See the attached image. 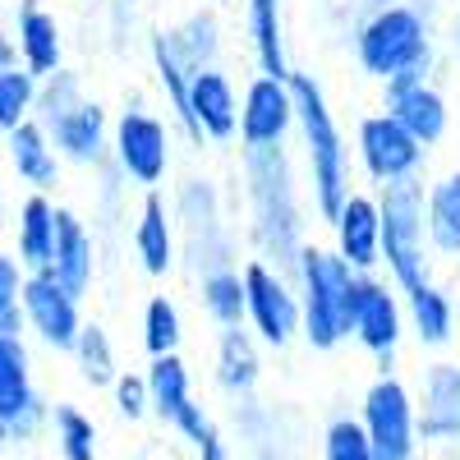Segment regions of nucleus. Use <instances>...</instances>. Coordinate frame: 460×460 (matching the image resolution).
I'll return each mask as SVG.
<instances>
[{"label":"nucleus","mask_w":460,"mask_h":460,"mask_svg":"<svg viewBox=\"0 0 460 460\" xmlns=\"http://www.w3.org/2000/svg\"><path fill=\"white\" fill-rule=\"evenodd\" d=\"M290 97H295V134L304 147V166H309V199L318 221H327L341 208V199L350 194V143L341 134V120L318 74L290 69Z\"/></svg>","instance_id":"obj_1"},{"label":"nucleus","mask_w":460,"mask_h":460,"mask_svg":"<svg viewBox=\"0 0 460 460\" xmlns=\"http://www.w3.org/2000/svg\"><path fill=\"white\" fill-rule=\"evenodd\" d=\"M290 281L299 295V336L314 350H336L341 341H350V309H355L359 272H350L336 249L304 240L290 262Z\"/></svg>","instance_id":"obj_2"},{"label":"nucleus","mask_w":460,"mask_h":460,"mask_svg":"<svg viewBox=\"0 0 460 460\" xmlns=\"http://www.w3.org/2000/svg\"><path fill=\"white\" fill-rule=\"evenodd\" d=\"M355 65L368 79L387 84V79H424L433 74V23L424 10L392 0V5H377L355 23Z\"/></svg>","instance_id":"obj_3"},{"label":"nucleus","mask_w":460,"mask_h":460,"mask_svg":"<svg viewBox=\"0 0 460 460\" xmlns=\"http://www.w3.org/2000/svg\"><path fill=\"white\" fill-rule=\"evenodd\" d=\"M244 175H249V203H253V240L262 244V262L290 272L295 249L304 244V212L295 199V171L286 162V147H262L244 152Z\"/></svg>","instance_id":"obj_4"},{"label":"nucleus","mask_w":460,"mask_h":460,"mask_svg":"<svg viewBox=\"0 0 460 460\" xmlns=\"http://www.w3.org/2000/svg\"><path fill=\"white\" fill-rule=\"evenodd\" d=\"M377 235L382 267L396 290H410L433 277V249L424 235V175L377 189Z\"/></svg>","instance_id":"obj_5"},{"label":"nucleus","mask_w":460,"mask_h":460,"mask_svg":"<svg viewBox=\"0 0 460 460\" xmlns=\"http://www.w3.org/2000/svg\"><path fill=\"white\" fill-rule=\"evenodd\" d=\"M106 162L134 189H162L166 175H171V125L157 111L125 106L111 120Z\"/></svg>","instance_id":"obj_6"},{"label":"nucleus","mask_w":460,"mask_h":460,"mask_svg":"<svg viewBox=\"0 0 460 460\" xmlns=\"http://www.w3.org/2000/svg\"><path fill=\"white\" fill-rule=\"evenodd\" d=\"M240 277H244V327L258 336V345L286 350L290 341H299V295L290 272L262 258H249Z\"/></svg>","instance_id":"obj_7"},{"label":"nucleus","mask_w":460,"mask_h":460,"mask_svg":"<svg viewBox=\"0 0 460 460\" xmlns=\"http://www.w3.org/2000/svg\"><path fill=\"white\" fill-rule=\"evenodd\" d=\"M359 429L377 460H414L419 429H414V392L396 373H377L359 401Z\"/></svg>","instance_id":"obj_8"},{"label":"nucleus","mask_w":460,"mask_h":460,"mask_svg":"<svg viewBox=\"0 0 460 460\" xmlns=\"http://www.w3.org/2000/svg\"><path fill=\"white\" fill-rule=\"evenodd\" d=\"M355 162L368 175V184H396V180H419L429 166V147L410 129H401L387 111H373L355 125Z\"/></svg>","instance_id":"obj_9"},{"label":"nucleus","mask_w":460,"mask_h":460,"mask_svg":"<svg viewBox=\"0 0 460 460\" xmlns=\"http://www.w3.org/2000/svg\"><path fill=\"white\" fill-rule=\"evenodd\" d=\"M47 396L37 392L32 355L23 336H0V433L10 442H32L47 429Z\"/></svg>","instance_id":"obj_10"},{"label":"nucleus","mask_w":460,"mask_h":460,"mask_svg":"<svg viewBox=\"0 0 460 460\" xmlns=\"http://www.w3.org/2000/svg\"><path fill=\"white\" fill-rule=\"evenodd\" d=\"M350 336L377 359L382 373H392L396 350H401V341H405V309H401V290L387 277L359 272L355 309H350Z\"/></svg>","instance_id":"obj_11"},{"label":"nucleus","mask_w":460,"mask_h":460,"mask_svg":"<svg viewBox=\"0 0 460 460\" xmlns=\"http://www.w3.org/2000/svg\"><path fill=\"white\" fill-rule=\"evenodd\" d=\"M295 134V97H290V74L272 79V74H253L240 93V115H235V138L244 152L262 147H286Z\"/></svg>","instance_id":"obj_12"},{"label":"nucleus","mask_w":460,"mask_h":460,"mask_svg":"<svg viewBox=\"0 0 460 460\" xmlns=\"http://www.w3.org/2000/svg\"><path fill=\"white\" fill-rule=\"evenodd\" d=\"M19 309H23V323L28 332L47 345L56 355H69L74 336L84 327V299L69 295L47 267L42 272H28L23 277V295H19Z\"/></svg>","instance_id":"obj_13"},{"label":"nucleus","mask_w":460,"mask_h":460,"mask_svg":"<svg viewBox=\"0 0 460 460\" xmlns=\"http://www.w3.org/2000/svg\"><path fill=\"white\" fill-rule=\"evenodd\" d=\"M382 111L401 129H410L424 147H438L451 129V102L429 74L424 79H387L382 84Z\"/></svg>","instance_id":"obj_14"},{"label":"nucleus","mask_w":460,"mask_h":460,"mask_svg":"<svg viewBox=\"0 0 460 460\" xmlns=\"http://www.w3.org/2000/svg\"><path fill=\"white\" fill-rule=\"evenodd\" d=\"M414 429L419 442H433V447L460 442V364L438 359L424 368L414 392Z\"/></svg>","instance_id":"obj_15"},{"label":"nucleus","mask_w":460,"mask_h":460,"mask_svg":"<svg viewBox=\"0 0 460 460\" xmlns=\"http://www.w3.org/2000/svg\"><path fill=\"white\" fill-rule=\"evenodd\" d=\"M189 120H194L199 143H230L235 138V115H240V93L235 79L221 69V65H203L189 74Z\"/></svg>","instance_id":"obj_16"},{"label":"nucleus","mask_w":460,"mask_h":460,"mask_svg":"<svg viewBox=\"0 0 460 460\" xmlns=\"http://www.w3.org/2000/svg\"><path fill=\"white\" fill-rule=\"evenodd\" d=\"M332 249L350 272H377L382 267V235H377V194H345L341 208L327 217Z\"/></svg>","instance_id":"obj_17"},{"label":"nucleus","mask_w":460,"mask_h":460,"mask_svg":"<svg viewBox=\"0 0 460 460\" xmlns=\"http://www.w3.org/2000/svg\"><path fill=\"white\" fill-rule=\"evenodd\" d=\"M56 157L69 166H102L106 162V143H111V115L97 97L74 102L65 115H56L51 125H42Z\"/></svg>","instance_id":"obj_18"},{"label":"nucleus","mask_w":460,"mask_h":460,"mask_svg":"<svg viewBox=\"0 0 460 460\" xmlns=\"http://www.w3.org/2000/svg\"><path fill=\"white\" fill-rule=\"evenodd\" d=\"M47 272L69 290V295H88L93 281H97V240H93V230L88 221L56 203V244H51V262H47Z\"/></svg>","instance_id":"obj_19"},{"label":"nucleus","mask_w":460,"mask_h":460,"mask_svg":"<svg viewBox=\"0 0 460 460\" xmlns=\"http://www.w3.org/2000/svg\"><path fill=\"white\" fill-rule=\"evenodd\" d=\"M134 258L147 277H171L175 258H180V240H175V208L166 203L162 189H143V203L134 217Z\"/></svg>","instance_id":"obj_20"},{"label":"nucleus","mask_w":460,"mask_h":460,"mask_svg":"<svg viewBox=\"0 0 460 460\" xmlns=\"http://www.w3.org/2000/svg\"><path fill=\"white\" fill-rule=\"evenodd\" d=\"M14 51H19V65L28 74H51L65 65V32H60V19L42 5V0H19V10H14Z\"/></svg>","instance_id":"obj_21"},{"label":"nucleus","mask_w":460,"mask_h":460,"mask_svg":"<svg viewBox=\"0 0 460 460\" xmlns=\"http://www.w3.org/2000/svg\"><path fill=\"white\" fill-rule=\"evenodd\" d=\"M0 138H5V166L14 171V180L23 189H32V194H51V189L60 184L65 162L56 157L47 129L37 120H19L14 129H5Z\"/></svg>","instance_id":"obj_22"},{"label":"nucleus","mask_w":460,"mask_h":460,"mask_svg":"<svg viewBox=\"0 0 460 460\" xmlns=\"http://www.w3.org/2000/svg\"><path fill=\"white\" fill-rule=\"evenodd\" d=\"M401 309H405V336H414L424 350L451 345V336H456V299L433 277L401 290Z\"/></svg>","instance_id":"obj_23"},{"label":"nucleus","mask_w":460,"mask_h":460,"mask_svg":"<svg viewBox=\"0 0 460 460\" xmlns=\"http://www.w3.org/2000/svg\"><path fill=\"white\" fill-rule=\"evenodd\" d=\"M212 377L226 396H249L262 377V345L258 336L240 327H221L217 336V355H212Z\"/></svg>","instance_id":"obj_24"},{"label":"nucleus","mask_w":460,"mask_h":460,"mask_svg":"<svg viewBox=\"0 0 460 460\" xmlns=\"http://www.w3.org/2000/svg\"><path fill=\"white\" fill-rule=\"evenodd\" d=\"M244 37L258 74H272V79H286L295 69L290 51H286V14L281 0H244Z\"/></svg>","instance_id":"obj_25"},{"label":"nucleus","mask_w":460,"mask_h":460,"mask_svg":"<svg viewBox=\"0 0 460 460\" xmlns=\"http://www.w3.org/2000/svg\"><path fill=\"white\" fill-rule=\"evenodd\" d=\"M56 244V199L51 194H23L14 208V258L23 262V272H42L51 262Z\"/></svg>","instance_id":"obj_26"},{"label":"nucleus","mask_w":460,"mask_h":460,"mask_svg":"<svg viewBox=\"0 0 460 460\" xmlns=\"http://www.w3.org/2000/svg\"><path fill=\"white\" fill-rule=\"evenodd\" d=\"M424 235L433 258L460 262V171L424 184Z\"/></svg>","instance_id":"obj_27"},{"label":"nucleus","mask_w":460,"mask_h":460,"mask_svg":"<svg viewBox=\"0 0 460 460\" xmlns=\"http://www.w3.org/2000/svg\"><path fill=\"white\" fill-rule=\"evenodd\" d=\"M162 37H166V47L175 51V60H180L189 74L203 69V65H217V60H221V47H226V37H221V19H217V10H212V5L189 10L180 23L162 28Z\"/></svg>","instance_id":"obj_28"},{"label":"nucleus","mask_w":460,"mask_h":460,"mask_svg":"<svg viewBox=\"0 0 460 460\" xmlns=\"http://www.w3.org/2000/svg\"><path fill=\"white\" fill-rule=\"evenodd\" d=\"M143 377H147V405L157 419H166V424H171L175 410H184L194 401V377H189V364L180 359V350L175 355H152Z\"/></svg>","instance_id":"obj_29"},{"label":"nucleus","mask_w":460,"mask_h":460,"mask_svg":"<svg viewBox=\"0 0 460 460\" xmlns=\"http://www.w3.org/2000/svg\"><path fill=\"white\" fill-rule=\"evenodd\" d=\"M199 309L217 323V327H240L244 323V277L235 262L208 267L199 281Z\"/></svg>","instance_id":"obj_30"},{"label":"nucleus","mask_w":460,"mask_h":460,"mask_svg":"<svg viewBox=\"0 0 460 460\" xmlns=\"http://www.w3.org/2000/svg\"><path fill=\"white\" fill-rule=\"evenodd\" d=\"M74 364H79V377L88 382V387H111V377L120 373V359H115V341L102 323H88L79 327V336H74L69 345Z\"/></svg>","instance_id":"obj_31"},{"label":"nucleus","mask_w":460,"mask_h":460,"mask_svg":"<svg viewBox=\"0 0 460 460\" xmlns=\"http://www.w3.org/2000/svg\"><path fill=\"white\" fill-rule=\"evenodd\" d=\"M147 56H152V74H157V84H162V93H166V102H171L175 125L189 134V143H199V134H194V120H189V106H184V93H189V69H184V65L175 60V51L166 47L162 28L147 37Z\"/></svg>","instance_id":"obj_32"},{"label":"nucleus","mask_w":460,"mask_h":460,"mask_svg":"<svg viewBox=\"0 0 460 460\" xmlns=\"http://www.w3.org/2000/svg\"><path fill=\"white\" fill-rule=\"evenodd\" d=\"M47 429L56 438L60 460H97V424L79 405H56L47 414Z\"/></svg>","instance_id":"obj_33"},{"label":"nucleus","mask_w":460,"mask_h":460,"mask_svg":"<svg viewBox=\"0 0 460 460\" xmlns=\"http://www.w3.org/2000/svg\"><path fill=\"white\" fill-rule=\"evenodd\" d=\"M184 341V318L171 295H152L143 304V350L147 355H175Z\"/></svg>","instance_id":"obj_34"},{"label":"nucleus","mask_w":460,"mask_h":460,"mask_svg":"<svg viewBox=\"0 0 460 460\" xmlns=\"http://www.w3.org/2000/svg\"><path fill=\"white\" fill-rule=\"evenodd\" d=\"M84 74H74V69H51L37 79V97H32V120L37 125H51L56 115H65L74 102H84Z\"/></svg>","instance_id":"obj_35"},{"label":"nucleus","mask_w":460,"mask_h":460,"mask_svg":"<svg viewBox=\"0 0 460 460\" xmlns=\"http://www.w3.org/2000/svg\"><path fill=\"white\" fill-rule=\"evenodd\" d=\"M32 97H37V74H28L19 60L0 65V134L14 129L19 120H32Z\"/></svg>","instance_id":"obj_36"},{"label":"nucleus","mask_w":460,"mask_h":460,"mask_svg":"<svg viewBox=\"0 0 460 460\" xmlns=\"http://www.w3.org/2000/svg\"><path fill=\"white\" fill-rule=\"evenodd\" d=\"M323 460H377L364 429H359V419L350 414H341L332 419V424L323 429Z\"/></svg>","instance_id":"obj_37"},{"label":"nucleus","mask_w":460,"mask_h":460,"mask_svg":"<svg viewBox=\"0 0 460 460\" xmlns=\"http://www.w3.org/2000/svg\"><path fill=\"white\" fill-rule=\"evenodd\" d=\"M111 396H115V410H120L125 419H147L152 405H147V377L143 373H115L111 377Z\"/></svg>","instance_id":"obj_38"},{"label":"nucleus","mask_w":460,"mask_h":460,"mask_svg":"<svg viewBox=\"0 0 460 460\" xmlns=\"http://www.w3.org/2000/svg\"><path fill=\"white\" fill-rule=\"evenodd\" d=\"M171 429H175L184 442H194V447H199V442H203V438H208L217 424L208 419V410H203L199 401H189L184 410H175V414H171Z\"/></svg>","instance_id":"obj_39"},{"label":"nucleus","mask_w":460,"mask_h":460,"mask_svg":"<svg viewBox=\"0 0 460 460\" xmlns=\"http://www.w3.org/2000/svg\"><path fill=\"white\" fill-rule=\"evenodd\" d=\"M23 262L14 258V253H0V314L5 309H14L19 304V295H23Z\"/></svg>","instance_id":"obj_40"},{"label":"nucleus","mask_w":460,"mask_h":460,"mask_svg":"<svg viewBox=\"0 0 460 460\" xmlns=\"http://www.w3.org/2000/svg\"><path fill=\"white\" fill-rule=\"evenodd\" d=\"M0 336H28V323H23V309H19V304L0 314Z\"/></svg>","instance_id":"obj_41"},{"label":"nucleus","mask_w":460,"mask_h":460,"mask_svg":"<svg viewBox=\"0 0 460 460\" xmlns=\"http://www.w3.org/2000/svg\"><path fill=\"white\" fill-rule=\"evenodd\" d=\"M199 460H230V451H226V442H221V433H217V429L199 442Z\"/></svg>","instance_id":"obj_42"},{"label":"nucleus","mask_w":460,"mask_h":460,"mask_svg":"<svg viewBox=\"0 0 460 460\" xmlns=\"http://www.w3.org/2000/svg\"><path fill=\"white\" fill-rule=\"evenodd\" d=\"M19 60V51H14V37L10 32H0V65H14Z\"/></svg>","instance_id":"obj_43"},{"label":"nucleus","mask_w":460,"mask_h":460,"mask_svg":"<svg viewBox=\"0 0 460 460\" xmlns=\"http://www.w3.org/2000/svg\"><path fill=\"white\" fill-rule=\"evenodd\" d=\"M0 194H5V138H0Z\"/></svg>","instance_id":"obj_44"},{"label":"nucleus","mask_w":460,"mask_h":460,"mask_svg":"<svg viewBox=\"0 0 460 460\" xmlns=\"http://www.w3.org/2000/svg\"><path fill=\"white\" fill-rule=\"evenodd\" d=\"M451 47H456V56H460V23L451 28Z\"/></svg>","instance_id":"obj_45"},{"label":"nucleus","mask_w":460,"mask_h":460,"mask_svg":"<svg viewBox=\"0 0 460 460\" xmlns=\"http://www.w3.org/2000/svg\"><path fill=\"white\" fill-rule=\"evenodd\" d=\"M5 447H10V438H5V433H0V460H5Z\"/></svg>","instance_id":"obj_46"},{"label":"nucleus","mask_w":460,"mask_h":460,"mask_svg":"<svg viewBox=\"0 0 460 460\" xmlns=\"http://www.w3.org/2000/svg\"><path fill=\"white\" fill-rule=\"evenodd\" d=\"M456 23H460V0H456Z\"/></svg>","instance_id":"obj_47"}]
</instances>
